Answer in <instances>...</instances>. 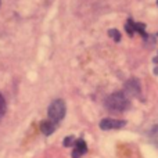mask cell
Segmentation results:
<instances>
[{
    "instance_id": "1",
    "label": "cell",
    "mask_w": 158,
    "mask_h": 158,
    "mask_svg": "<svg viewBox=\"0 0 158 158\" xmlns=\"http://www.w3.org/2000/svg\"><path fill=\"white\" fill-rule=\"evenodd\" d=\"M104 104H106L107 110H110L112 112H123L126 110H129L131 100H129L125 92H115L106 98Z\"/></svg>"
},
{
    "instance_id": "2",
    "label": "cell",
    "mask_w": 158,
    "mask_h": 158,
    "mask_svg": "<svg viewBox=\"0 0 158 158\" xmlns=\"http://www.w3.org/2000/svg\"><path fill=\"white\" fill-rule=\"evenodd\" d=\"M65 112H67V107L64 100L61 98H57L54 100L52 104L49 106V110H47V115H49V119L53 121V122L58 123L64 119L65 117Z\"/></svg>"
},
{
    "instance_id": "3",
    "label": "cell",
    "mask_w": 158,
    "mask_h": 158,
    "mask_svg": "<svg viewBox=\"0 0 158 158\" xmlns=\"http://www.w3.org/2000/svg\"><path fill=\"white\" fill-rule=\"evenodd\" d=\"M126 125V121L123 119H114V118H104L100 121L101 131H112V129H121Z\"/></svg>"
},
{
    "instance_id": "4",
    "label": "cell",
    "mask_w": 158,
    "mask_h": 158,
    "mask_svg": "<svg viewBox=\"0 0 158 158\" xmlns=\"http://www.w3.org/2000/svg\"><path fill=\"white\" fill-rule=\"evenodd\" d=\"M144 28H146L144 24H139V22H135L133 19H128V22L125 24V29H126V32H128L129 35H133V32H139L144 39H148L150 36L146 33Z\"/></svg>"
},
{
    "instance_id": "5",
    "label": "cell",
    "mask_w": 158,
    "mask_h": 158,
    "mask_svg": "<svg viewBox=\"0 0 158 158\" xmlns=\"http://www.w3.org/2000/svg\"><path fill=\"white\" fill-rule=\"evenodd\" d=\"M125 92L129 93L131 96H140L142 93V89H140V82L137 81L136 78L129 79L125 83Z\"/></svg>"
},
{
    "instance_id": "6",
    "label": "cell",
    "mask_w": 158,
    "mask_h": 158,
    "mask_svg": "<svg viewBox=\"0 0 158 158\" xmlns=\"http://www.w3.org/2000/svg\"><path fill=\"white\" fill-rule=\"evenodd\" d=\"M74 150H72V158H81L82 156L87 153V144L83 139H77L75 144L72 146Z\"/></svg>"
},
{
    "instance_id": "7",
    "label": "cell",
    "mask_w": 158,
    "mask_h": 158,
    "mask_svg": "<svg viewBox=\"0 0 158 158\" xmlns=\"http://www.w3.org/2000/svg\"><path fill=\"white\" fill-rule=\"evenodd\" d=\"M57 125L58 123L53 122V121H50V119H46L40 123V131L44 136H50V135L54 133V131L57 129Z\"/></svg>"
},
{
    "instance_id": "8",
    "label": "cell",
    "mask_w": 158,
    "mask_h": 158,
    "mask_svg": "<svg viewBox=\"0 0 158 158\" xmlns=\"http://www.w3.org/2000/svg\"><path fill=\"white\" fill-rule=\"evenodd\" d=\"M148 140H150L156 147H158V125L153 126V128L148 131Z\"/></svg>"
},
{
    "instance_id": "9",
    "label": "cell",
    "mask_w": 158,
    "mask_h": 158,
    "mask_svg": "<svg viewBox=\"0 0 158 158\" xmlns=\"http://www.w3.org/2000/svg\"><path fill=\"white\" fill-rule=\"evenodd\" d=\"M75 142H77V137L75 136H67L65 139L63 140V146L64 147H71V146L75 144Z\"/></svg>"
},
{
    "instance_id": "10",
    "label": "cell",
    "mask_w": 158,
    "mask_h": 158,
    "mask_svg": "<svg viewBox=\"0 0 158 158\" xmlns=\"http://www.w3.org/2000/svg\"><path fill=\"white\" fill-rule=\"evenodd\" d=\"M6 110H7V106H6V100H4V97L2 96V93H0V118H2L3 115L6 114Z\"/></svg>"
},
{
    "instance_id": "11",
    "label": "cell",
    "mask_w": 158,
    "mask_h": 158,
    "mask_svg": "<svg viewBox=\"0 0 158 158\" xmlns=\"http://www.w3.org/2000/svg\"><path fill=\"white\" fill-rule=\"evenodd\" d=\"M108 35L111 36V38L114 39L115 42H119L121 40V35H119V32H118L117 29H110L108 31Z\"/></svg>"
},
{
    "instance_id": "12",
    "label": "cell",
    "mask_w": 158,
    "mask_h": 158,
    "mask_svg": "<svg viewBox=\"0 0 158 158\" xmlns=\"http://www.w3.org/2000/svg\"><path fill=\"white\" fill-rule=\"evenodd\" d=\"M153 61H154V63H156L157 65H158V54L156 56V57H154V60H153Z\"/></svg>"
},
{
    "instance_id": "13",
    "label": "cell",
    "mask_w": 158,
    "mask_h": 158,
    "mask_svg": "<svg viewBox=\"0 0 158 158\" xmlns=\"http://www.w3.org/2000/svg\"><path fill=\"white\" fill-rule=\"evenodd\" d=\"M157 4H158V2H157Z\"/></svg>"
}]
</instances>
